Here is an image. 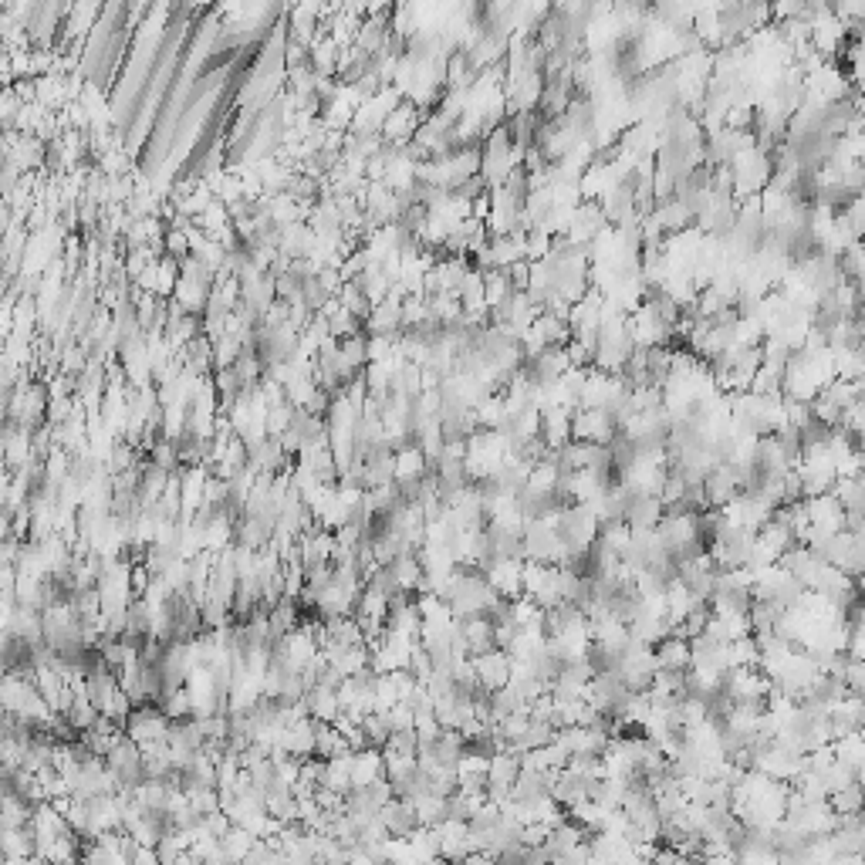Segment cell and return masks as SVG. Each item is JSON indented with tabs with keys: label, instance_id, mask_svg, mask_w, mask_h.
Returning <instances> with one entry per match:
<instances>
[{
	"label": "cell",
	"instance_id": "obj_1",
	"mask_svg": "<svg viewBox=\"0 0 865 865\" xmlns=\"http://www.w3.org/2000/svg\"><path fill=\"white\" fill-rule=\"evenodd\" d=\"M122 730H126V737H132L136 744H153V740H166V734H169V717L156 707L153 700H149V703H136V707L129 710V717H126V724H122Z\"/></svg>",
	"mask_w": 865,
	"mask_h": 865
},
{
	"label": "cell",
	"instance_id": "obj_2",
	"mask_svg": "<svg viewBox=\"0 0 865 865\" xmlns=\"http://www.w3.org/2000/svg\"><path fill=\"white\" fill-rule=\"evenodd\" d=\"M423 119H426V112L416 109V105L409 102V98H403V102L392 105V109L386 112V119H382V126H379V136L386 139V142H396V146H403V142H409V139L416 136V129L423 126Z\"/></svg>",
	"mask_w": 865,
	"mask_h": 865
},
{
	"label": "cell",
	"instance_id": "obj_3",
	"mask_svg": "<svg viewBox=\"0 0 865 865\" xmlns=\"http://www.w3.org/2000/svg\"><path fill=\"white\" fill-rule=\"evenodd\" d=\"M470 663H474V673L480 686L490 693V690H501V686L511 683V656L504 653V649H487V653L480 656H470Z\"/></svg>",
	"mask_w": 865,
	"mask_h": 865
},
{
	"label": "cell",
	"instance_id": "obj_4",
	"mask_svg": "<svg viewBox=\"0 0 865 865\" xmlns=\"http://www.w3.org/2000/svg\"><path fill=\"white\" fill-rule=\"evenodd\" d=\"M615 430L619 426L612 423V416L605 409H575L572 413V440L609 443Z\"/></svg>",
	"mask_w": 865,
	"mask_h": 865
},
{
	"label": "cell",
	"instance_id": "obj_5",
	"mask_svg": "<svg viewBox=\"0 0 865 865\" xmlns=\"http://www.w3.org/2000/svg\"><path fill=\"white\" fill-rule=\"evenodd\" d=\"M801 507H805V517L808 524H815V528L822 531H845V511L842 504H838V497L832 494V490H825V494H815V497H805L801 501Z\"/></svg>",
	"mask_w": 865,
	"mask_h": 865
},
{
	"label": "cell",
	"instance_id": "obj_6",
	"mask_svg": "<svg viewBox=\"0 0 865 865\" xmlns=\"http://www.w3.org/2000/svg\"><path fill=\"white\" fill-rule=\"evenodd\" d=\"M541 413V430H538V436L541 440H545V447L548 450H558L561 443H568L572 440V413H575V406H545V409H538Z\"/></svg>",
	"mask_w": 865,
	"mask_h": 865
},
{
	"label": "cell",
	"instance_id": "obj_7",
	"mask_svg": "<svg viewBox=\"0 0 865 865\" xmlns=\"http://www.w3.org/2000/svg\"><path fill=\"white\" fill-rule=\"evenodd\" d=\"M659 517H663L659 494H642V490H636L626 501V521L632 531H653L659 524Z\"/></svg>",
	"mask_w": 865,
	"mask_h": 865
},
{
	"label": "cell",
	"instance_id": "obj_8",
	"mask_svg": "<svg viewBox=\"0 0 865 865\" xmlns=\"http://www.w3.org/2000/svg\"><path fill=\"white\" fill-rule=\"evenodd\" d=\"M379 818H382V825L389 828L392 838H406L409 832H413V828H419L416 808H413V801H409V798H396V795H392L386 805L379 808Z\"/></svg>",
	"mask_w": 865,
	"mask_h": 865
},
{
	"label": "cell",
	"instance_id": "obj_9",
	"mask_svg": "<svg viewBox=\"0 0 865 865\" xmlns=\"http://www.w3.org/2000/svg\"><path fill=\"white\" fill-rule=\"evenodd\" d=\"M457 622H460L463 642H467V656H480V653H487V649H494V622H490L484 612L463 615Z\"/></svg>",
	"mask_w": 865,
	"mask_h": 865
},
{
	"label": "cell",
	"instance_id": "obj_10",
	"mask_svg": "<svg viewBox=\"0 0 865 865\" xmlns=\"http://www.w3.org/2000/svg\"><path fill=\"white\" fill-rule=\"evenodd\" d=\"M169 298H173V305L176 308H183L186 315H200L203 318V311H207V298H210V284H203V281H193V278H176V284H173V294H169Z\"/></svg>",
	"mask_w": 865,
	"mask_h": 865
},
{
	"label": "cell",
	"instance_id": "obj_11",
	"mask_svg": "<svg viewBox=\"0 0 865 865\" xmlns=\"http://www.w3.org/2000/svg\"><path fill=\"white\" fill-rule=\"evenodd\" d=\"M653 656L656 670H676V673L690 670V642L680 636H663L659 642H653Z\"/></svg>",
	"mask_w": 865,
	"mask_h": 865
},
{
	"label": "cell",
	"instance_id": "obj_12",
	"mask_svg": "<svg viewBox=\"0 0 865 865\" xmlns=\"http://www.w3.org/2000/svg\"><path fill=\"white\" fill-rule=\"evenodd\" d=\"M832 494L838 497L842 511H865V480H862V474H855V477H835Z\"/></svg>",
	"mask_w": 865,
	"mask_h": 865
},
{
	"label": "cell",
	"instance_id": "obj_13",
	"mask_svg": "<svg viewBox=\"0 0 865 865\" xmlns=\"http://www.w3.org/2000/svg\"><path fill=\"white\" fill-rule=\"evenodd\" d=\"M315 754L318 757H335V754H349V744H345L342 730L335 724H325V720H315Z\"/></svg>",
	"mask_w": 865,
	"mask_h": 865
},
{
	"label": "cell",
	"instance_id": "obj_14",
	"mask_svg": "<svg viewBox=\"0 0 865 865\" xmlns=\"http://www.w3.org/2000/svg\"><path fill=\"white\" fill-rule=\"evenodd\" d=\"M825 801H828V808H832L835 815H855V811H862V781L828 791Z\"/></svg>",
	"mask_w": 865,
	"mask_h": 865
},
{
	"label": "cell",
	"instance_id": "obj_15",
	"mask_svg": "<svg viewBox=\"0 0 865 865\" xmlns=\"http://www.w3.org/2000/svg\"><path fill=\"white\" fill-rule=\"evenodd\" d=\"M426 457L423 450L416 447V443H409V447L396 450V480H413V477H423L426 474Z\"/></svg>",
	"mask_w": 865,
	"mask_h": 865
},
{
	"label": "cell",
	"instance_id": "obj_16",
	"mask_svg": "<svg viewBox=\"0 0 865 865\" xmlns=\"http://www.w3.org/2000/svg\"><path fill=\"white\" fill-rule=\"evenodd\" d=\"M413 808H416L419 828H433V825L443 822V798H440V795H430V791H423L419 798H413Z\"/></svg>",
	"mask_w": 865,
	"mask_h": 865
}]
</instances>
